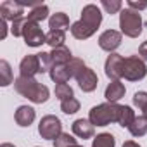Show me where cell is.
I'll return each instance as SVG.
<instances>
[{
    "label": "cell",
    "mask_w": 147,
    "mask_h": 147,
    "mask_svg": "<svg viewBox=\"0 0 147 147\" xmlns=\"http://www.w3.org/2000/svg\"><path fill=\"white\" fill-rule=\"evenodd\" d=\"M100 23H102L100 9L94 4H88L82 11V19L71 24V35L76 40H87L97 31Z\"/></svg>",
    "instance_id": "cell-1"
},
{
    "label": "cell",
    "mask_w": 147,
    "mask_h": 147,
    "mask_svg": "<svg viewBox=\"0 0 147 147\" xmlns=\"http://www.w3.org/2000/svg\"><path fill=\"white\" fill-rule=\"evenodd\" d=\"M14 88L19 95L26 97L28 100L35 102V104H43L49 100V88L45 85H42L40 82H36L35 78H24L19 76L14 80Z\"/></svg>",
    "instance_id": "cell-2"
},
{
    "label": "cell",
    "mask_w": 147,
    "mask_h": 147,
    "mask_svg": "<svg viewBox=\"0 0 147 147\" xmlns=\"http://www.w3.org/2000/svg\"><path fill=\"white\" fill-rule=\"evenodd\" d=\"M121 114V106L118 102H104L90 109L88 119L94 126H107L109 123H118Z\"/></svg>",
    "instance_id": "cell-3"
},
{
    "label": "cell",
    "mask_w": 147,
    "mask_h": 147,
    "mask_svg": "<svg viewBox=\"0 0 147 147\" xmlns=\"http://www.w3.org/2000/svg\"><path fill=\"white\" fill-rule=\"evenodd\" d=\"M142 18L137 11L131 9H125L119 12V28L121 33L130 36V38H137L142 33Z\"/></svg>",
    "instance_id": "cell-4"
},
{
    "label": "cell",
    "mask_w": 147,
    "mask_h": 147,
    "mask_svg": "<svg viewBox=\"0 0 147 147\" xmlns=\"http://www.w3.org/2000/svg\"><path fill=\"white\" fill-rule=\"evenodd\" d=\"M147 76V66L138 55L125 57L123 61V78L128 82H140Z\"/></svg>",
    "instance_id": "cell-5"
},
{
    "label": "cell",
    "mask_w": 147,
    "mask_h": 147,
    "mask_svg": "<svg viewBox=\"0 0 147 147\" xmlns=\"http://www.w3.org/2000/svg\"><path fill=\"white\" fill-rule=\"evenodd\" d=\"M38 133L45 140H55L62 133V123H61V119L57 116H54V114L43 116L40 119V125H38Z\"/></svg>",
    "instance_id": "cell-6"
},
{
    "label": "cell",
    "mask_w": 147,
    "mask_h": 147,
    "mask_svg": "<svg viewBox=\"0 0 147 147\" xmlns=\"http://www.w3.org/2000/svg\"><path fill=\"white\" fill-rule=\"evenodd\" d=\"M23 38L28 47H40L42 43H47V35L42 31L38 23H33L26 18L24 28H23Z\"/></svg>",
    "instance_id": "cell-7"
},
{
    "label": "cell",
    "mask_w": 147,
    "mask_h": 147,
    "mask_svg": "<svg viewBox=\"0 0 147 147\" xmlns=\"http://www.w3.org/2000/svg\"><path fill=\"white\" fill-rule=\"evenodd\" d=\"M123 61H125V57L116 54V52L107 55L106 64H104V71H106V76L111 78V82L123 78Z\"/></svg>",
    "instance_id": "cell-8"
},
{
    "label": "cell",
    "mask_w": 147,
    "mask_h": 147,
    "mask_svg": "<svg viewBox=\"0 0 147 147\" xmlns=\"http://www.w3.org/2000/svg\"><path fill=\"white\" fill-rule=\"evenodd\" d=\"M23 11H24V5L21 2H16V0H5V2L0 4V14H2V19L5 21L14 23L16 19L24 18Z\"/></svg>",
    "instance_id": "cell-9"
},
{
    "label": "cell",
    "mask_w": 147,
    "mask_h": 147,
    "mask_svg": "<svg viewBox=\"0 0 147 147\" xmlns=\"http://www.w3.org/2000/svg\"><path fill=\"white\" fill-rule=\"evenodd\" d=\"M75 78H76L80 88H82L83 92H87V94H88V92H94V90L97 88V83H99L97 75L94 73V69H90V67H87V66L78 71V75H76Z\"/></svg>",
    "instance_id": "cell-10"
},
{
    "label": "cell",
    "mask_w": 147,
    "mask_h": 147,
    "mask_svg": "<svg viewBox=\"0 0 147 147\" xmlns=\"http://www.w3.org/2000/svg\"><path fill=\"white\" fill-rule=\"evenodd\" d=\"M121 45V33L116 30H106L99 36V47L109 54H114V50Z\"/></svg>",
    "instance_id": "cell-11"
},
{
    "label": "cell",
    "mask_w": 147,
    "mask_h": 147,
    "mask_svg": "<svg viewBox=\"0 0 147 147\" xmlns=\"http://www.w3.org/2000/svg\"><path fill=\"white\" fill-rule=\"evenodd\" d=\"M19 73H21L19 76H24V78H35V75L42 73L38 54H28L19 64Z\"/></svg>",
    "instance_id": "cell-12"
},
{
    "label": "cell",
    "mask_w": 147,
    "mask_h": 147,
    "mask_svg": "<svg viewBox=\"0 0 147 147\" xmlns=\"http://www.w3.org/2000/svg\"><path fill=\"white\" fill-rule=\"evenodd\" d=\"M73 133H75L76 137H80V138H92L94 135H95V126L90 123V119H83V118H80V119H76L75 123H73Z\"/></svg>",
    "instance_id": "cell-13"
},
{
    "label": "cell",
    "mask_w": 147,
    "mask_h": 147,
    "mask_svg": "<svg viewBox=\"0 0 147 147\" xmlns=\"http://www.w3.org/2000/svg\"><path fill=\"white\" fill-rule=\"evenodd\" d=\"M35 109L30 107V106H19L16 114H14V119L19 126H30L33 121H35Z\"/></svg>",
    "instance_id": "cell-14"
},
{
    "label": "cell",
    "mask_w": 147,
    "mask_h": 147,
    "mask_svg": "<svg viewBox=\"0 0 147 147\" xmlns=\"http://www.w3.org/2000/svg\"><path fill=\"white\" fill-rule=\"evenodd\" d=\"M125 92H126L125 85H123L119 80H116V82H111V83L107 85L104 97L107 99V102H118V100L125 95Z\"/></svg>",
    "instance_id": "cell-15"
},
{
    "label": "cell",
    "mask_w": 147,
    "mask_h": 147,
    "mask_svg": "<svg viewBox=\"0 0 147 147\" xmlns=\"http://www.w3.org/2000/svg\"><path fill=\"white\" fill-rule=\"evenodd\" d=\"M49 75H50L52 82H55L57 85H61V83H67L69 78H73V75H71V71H69L67 64H64V66H54Z\"/></svg>",
    "instance_id": "cell-16"
},
{
    "label": "cell",
    "mask_w": 147,
    "mask_h": 147,
    "mask_svg": "<svg viewBox=\"0 0 147 147\" xmlns=\"http://www.w3.org/2000/svg\"><path fill=\"white\" fill-rule=\"evenodd\" d=\"M50 55H52L54 66H64V64H67L69 61H73L71 50H69L66 45H62V47H57V49H52Z\"/></svg>",
    "instance_id": "cell-17"
},
{
    "label": "cell",
    "mask_w": 147,
    "mask_h": 147,
    "mask_svg": "<svg viewBox=\"0 0 147 147\" xmlns=\"http://www.w3.org/2000/svg\"><path fill=\"white\" fill-rule=\"evenodd\" d=\"M49 28L50 30H61V31H66L69 30V18L64 14V12H55L50 16L49 19Z\"/></svg>",
    "instance_id": "cell-18"
},
{
    "label": "cell",
    "mask_w": 147,
    "mask_h": 147,
    "mask_svg": "<svg viewBox=\"0 0 147 147\" xmlns=\"http://www.w3.org/2000/svg\"><path fill=\"white\" fill-rule=\"evenodd\" d=\"M128 130H130V133L133 137H144L147 133V118L144 114L142 116H135V119L128 126Z\"/></svg>",
    "instance_id": "cell-19"
},
{
    "label": "cell",
    "mask_w": 147,
    "mask_h": 147,
    "mask_svg": "<svg viewBox=\"0 0 147 147\" xmlns=\"http://www.w3.org/2000/svg\"><path fill=\"white\" fill-rule=\"evenodd\" d=\"M12 80H14V76H12L11 64H9L5 59H2V61H0V85H2V87H7V85L12 83Z\"/></svg>",
    "instance_id": "cell-20"
},
{
    "label": "cell",
    "mask_w": 147,
    "mask_h": 147,
    "mask_svg": "<svg viewBox=\"0 0 147 147\" xmlns=\"http://www.w3.org/2000/svg\"><path fill=\"white\" fill-rule=\"evenodd\" d=\"M66 42V31H61V30H50L47 33V43L52 47V49H57V47H62Z\"/></svg>",
    "instance_id": "cell-21"
},
{
    "label": "cell",
    "mask_w": 147,
    "mask_h": 147,
    "mask_svg": "<svg viewBox=\"0 0 147 147\" xmlns=\"http://www.w3.org/2000/svg\"><path fill=\"white\" fill-rule=\"evenodd\" d=\"M47 18H49V7L47 5H35L28 14V19L33 23H40Z\"/></svg>",
    "instance_id": "cell-22"
},
{
    "label": "cell",
    "mask_w": 147,
    "mask_h": 147,
    "mask_svg": "<svg viewBox=\"0 0 147 147\" xmlns=\"http://www.w3.org/2000/svg\"><path fill=\"white\" fill-rule=\"evenodd\" d=\"M135 119V113L130 106H121V114H119V119H118V125L123 126V128H128Z\"/></svg>",
    "instance_id": "cell-23"
},
{
    "label": "cell",
    "mask_w": 147,
    "mask_h": 147,
    "mask_svg": "<svg viewBox=\"0 0 147 147\" xmlns=\"http://www.w3.org/2000/svg\"><path fill=\"white\" fill-rule=\"evenodd\" d=\"M114 145H116V138L111 133H100L92 142V147H114Z\"/></svg>",
    "instance_id": "cell-24"
},
{
    "label": "cell",
    "mask_w": 147,
    "mask_h": 147,
    "mask_svg": "<svg viewBox=\"0 0 147 147\" xmlns=\"http://www.w3.org/2000/svg\"><path fill=\"white\" fill-rule=\"evenodd\" d=\"M55 97L62 102V100L73 99V97H75V94H73V88L67 83H61V85H55Z\"/></svg>",
    "instance_id": "cell-25"
},
{
    "label": "cell",
    "mask_w": 147,
    "mask_h": 147,
    "mask_svg": "<svg viewBox=\"0 0 147 147\" xmlns=\"http://www.w3.org/2000/svg\"><path fill=\"white\" fill-rule=\"evenodd\" d=\"M61 111L64 114H75L80 111V102L73 97V99H67V100H62L61 102Z\"/></svg>",
    "instance_id": "cell-26"
},
{
    "label": "cell",
    "mask_w": 147,
    "mask_h": 147,
    "mask_svg": "<svg viewBox=\"0 0 147 147\" xmlns=\"http://www.w3.org/2000/svg\"><path fill=\"white\" fill-rule=\"evenodd\" d=\"M38 59H40V71H42V73H50L52 67H54V61H52L50 52H42V54H38Z\"/></svg>",
    "instance_id": "cell-27"
},
{
    "label": "cell",
    "mask_w": 147,
    "mask_h": 147,
    "mask_svg": "<svg viewBox=\"0 0 147 147\" xmlns=\"http://www.w3.org/2000/svg\"><path fill=\"white\" fill-rule=\"evenodd\" d=\"M76 144V138L69 135V133H61L55 140H54V147H71Z\"/></svg>",
    "instance_id": "cell-28"
},
{
    "label": "cell",
    "mask_w": 147,
    "mask_h": 147,
    "mask_svg": "<svg viewBox=\"0 0 147 147\" xmlns=\"http://www.w3.org/2000/svg\"><path fill=\"white\" fill-rule=\"evenodd\" d=\"M100 5L106 9L107 14H116V12H119L121 7H123V4L119 2V0H102Z\"/></svg>",
    "instance_id": "cell-29"
},
{
    "label": "cell",
    "mask_w": 147,
    "mask_h": 147,
    "mask_svg": "<svg viewBox=\"0 0 147 147\" xmlns=\"http://www.w3.org/2000/svg\"><path fill=\"white\" fill-rule=\"evenodd\" d=\"M133 104H135L140 111H144L145 106H147V92H135V95H133Z\"/></svg>",
    "instance_id": "cell-30"
},
{
    "label": "cell",
    "mask_w": 147,
    "mask_h": 147,
    "mask_svg": "<svg viewBox=\"0 0 147 147\" xmlns=\"http://www.w3.org/2000/svg\"><path fill=\"white\" fill-rule=\"evenodd\" d=\"M24 23H26V18H19L12 23L11 26V33L14 36H23V28H24Z\"/></svg>",
    "instance_id": "cell-31"
},
{
    "label": "cell",
    "mask_w": 147,
    "mask_h": 147,
    "mask_svg": "<svg viewBox=\"0 0 147 147\" xmlns=\"http://www.w3.org/2000/svg\"><path fill=\"white\" fill-rule=\"evenodd\" d=\"M128 9H131V11H144V9H147V2H137V0H128Z\"/></svg>",
    "instance_id": "cell-32"
},
{
    "label": "cell",
    "mask_w": 147,
    "mask_h": 147,
    "mask_svg": "<svg viewBox=\"0 0 147 147\" xmlns=\"http://www.w3.org/2000/svg\"><path fill=\"white\" fill-rule=\"evenodd\" d=\"M138 57L144 61V62H147V42H142V45L138 47Z\"/></svg>",
    "instance_id": "cell-33"
},
{
    "label": "cell",
    "mask_w": 147,
    "mask_h": 147,
    "mask_svg": "<svg viewBox=\"0 0 147 147\" xmlns=\"http://www.w3.org/2000/svg\"><path fill=\"white\" fill-rule=\"evenodd\" d=\"M0 30H2V31H0V38H5L7 36V23H5V19H0Z\"/></svg>",
    "instance_id": "cell-34"
},
{
    "label": "cell",
    "mask_w": 147,
    "mask_h": 147,
    "mask_svg": "<svg viewBox=\"0 0 147 147\" xmlns=\"http://www.w3.org/2000/svg\"><path fill=\"white\" fill-rule=\"evenodd\" d=\"M123 147H140L137 142H133V140H126L125 144H123Z\"/></svg>",
    "instance_id": "cell-35"
},
{
    "label": "cell",
    "mask_w": 147,
    "mask_h": 147,
    "mask_svg": "<svg viewBox=\"0 0 147 147\" xmlns=\"http://www.w3.org/2000/svg\"><path fill=\"white\" fill-rule=\"evenodd\" d=\"M0 147H16V145H12V144H9V142H5V144H2Z\"/></svg>",
    "instance_id": "cell-36"
},
{
    "label": "cell",
    "mask_w": 147,
    "mask_h": 147,
    "mask_svg": "<svg viewBox=\"0 0 147 147\" xmlns=\"http://www.w3.org/2000/svg\"><path fill=\"white\" fill-rule=\"evenodd\" d=\"M144 116L147 118V106H145V109H144Z\"/></svg>",
    "instance_id": "cell-37"
},
{
    "label": "cell",
    "mask_w": 147,
    "mask_h": 147,
    "mask_svg": "<svg viewBox=\"0 0 147 147\" xmlns=\"http://www.w3.org/2000/svg\"><path fill=\"white\" fill-rule=\"evenodd\" d=\"M71 147H83V145H78V144H75V145H71Z\"/></svg>",
    "instance_id": "cell-38"
}]
</instances>
